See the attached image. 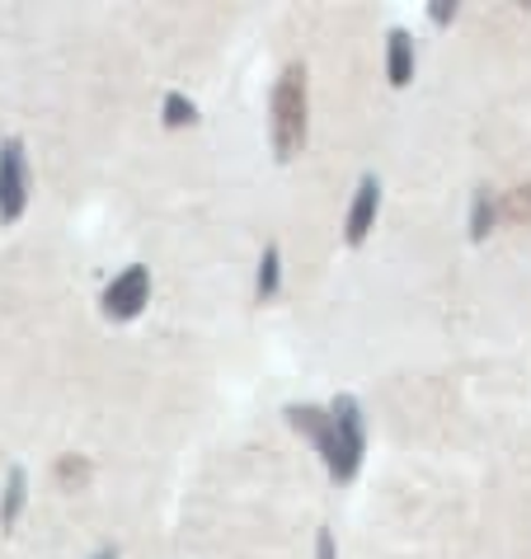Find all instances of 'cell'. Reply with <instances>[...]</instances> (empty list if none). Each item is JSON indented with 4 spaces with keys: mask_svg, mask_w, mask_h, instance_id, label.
I'll use <instances>...</instances> for the list:
<instances>
[{
    "mask_svg": "<svg viewBox=\"0 0 531 559\" xmlns=\"http://www.w3.org/2000/svg\"><path fill=\"white\" fill-rule=\"evenodd\" d=\"M306 128H310V85H306V67L292 61V67H283V75H278L273 104H269V136H273L278 160L302 155Z\"/></svg>",
    "mask_w": 531,
    "mask_h": 559,
    "instance_id": "6da1fadb",
    "label": "cell"
},
{
    "mask_svg": "<svg viewBox=\"0 0 531 559\" xmlns=\"http://www.w3.org/2000/svg\"><path fill=\"white\" fill-rule=\"evenodd\" d=\"M330 418H334V438H339V465L330 479L334 485H349V479L363 471V456H367V418H363L357 395H334Z\"/></svg>",
    "mask_w": 531,
    "mask_h": 559,
    "instance_id": "7a4b0ae2",
    "label": "cell"
},
{
    "mask_svg": "<svg viewBox=\"0 0 531 559\" xmlns=\"http://www.w3.org/2000/svg\"><path fill=\"white\" fill-rule=\"evenodd\" d=\"M28 189H34V175H28L24 142L5 136L0 142V226H14L28 212Z\"/></svg>",
    "mask_w": 531,
    "mask_h": 559,
    "instance_id": "3957f363",
    "label": "cell"
},
{
    "mask_svg": "<svg viewBox=\"0 0 531 559\" xmlns=\"http://www.w3.org/2000/svg\"><path fill=\"white\" fill-rule=\"evenodd\" d=\"M146 306H151V269L146 263L122 269L114 283L104 287V316L108 320H137Z\"/></svg>",
    "mask_w": 531,
    "mask_h": 559,
    "instance_id": "277c9868",
    "label": "cell"
},
{
    "mask_svg": "<svg viewBox=\"0 0 531 559\" xmlns=\"http://www.w3.org/2000/svg\"><path fill=\"white\" fill-rule=\"evenodd\" d=\"M287 424L302 432L310 447H316L320 461H324V471L334 475V465H339V438H334L330 409H320V405H287Z\"/></svg>",
    "mask_w": 531,
    "mask_h": 559,
    "instance_id": "5b68a950",
    "label": "cell"
},
{
    "mask_svg": "<svg viewBox=\"0 0 531 559\" xmlns=\"http://www.w3.org/2000/svg\"><path fill=\"white\" fill-rule=\"evenodd\" d=\"M377 212H381V179L377 175H363V179H357L353 203H349V216H343V240H349L353 250L371 236V226H377Z\"/></svg>",
    "mask_w": 531,
    "mask_h": 559,
    "instance_id": "8992f818",
    "label": "cell"
},
{
    "mask_svg": "<svg viewBox=\"0 0 531 559\" xmlns=\"http://www.w3.org/2000/svg\"><path fill=\"white\" fill-rule=\"evenodd\" d=\"M386 81L404 90L414 81V38H410V28H390L386 34Z\"/></svg>",
    "mask_w": 531,
    "mask_h": 559,
    "instance_id": "52a82bcc",
    "label": "cell"
},
{
    "mask_svg": "<svg viewBox=\"0 0 531 559\" xmlns=\"http://www.w3.org/2000/svg\"><path fill=\"white\" fill-rule=\"evenodd\" d=\"M24 503H28V471H24V465H10L5 493H0V532H10V526L20 522Z\"/></svg>",
    "mask_w": 531,
    "mask_h": 559,
    "instance_id": "ba28073f",
    "label": "cell"
},
{
    "mask_svg": "<svg viewBox=\"0 0 531 559\" xmlns=\"http://www.w3.org/2000/svg\"><path fill=\"white\" fill-rule=\"evenodd\" d=\"M278 287H283V245L269 240L263 245V259H259V277H255V297L259 301H273Z\"/></svg>",
    "mask_w": 531,
    "mask_h": 559,
    "instance_id": "9c48e42d",
    "label": "cell"
},
{
    "mask_svg": "<svg viewBox=\"0 0 531 559\" xmlns=\"http://www.w3.org/2000/svg\"><path fill=\"white\" fill-rule=\"evenodd\" d=\"M494 222H498L494 193H489V189H475V198H471V240H489Z\"/></svg>",
    "mask_w": 531,
    "mask_h": 559,
    "instance_id": "30bf717a",
    "label": "cell"
},
{
    "mask_svg": "<svg viewBox=\"0 0 531 559\" xmlns=\"http://www.w3.org/2000/svg\"><path fill=\"white\" fill-rule=\"evenodd\" d=\"M161 114H165V128H193V122H198V104L184 95V90H169L165 104H161Z\"/></svg>",
    "mask_w": 531,
    "mask_h": 559,
    "instance_id": "8fae6325",
    "label": "cell"
},
{
    "mask_svg": "<svg viewBox=\"0 0 531 559\" xmlns=\"http://www.w3.org/2000/svg\"><path fill=\"white\" fill-rule=\"evenodd\" d=\"M90 475H95V471H90L85 456H61V461H57V485H61V489H85Z\"/></svg>",
    "mask_w": 531,
    "mask_h": 559,
    "instance_id": "7c38bea8",
    "label": "cell"
},
{
    "mask_svg": "<svg viewBox=\"0 0 531 559\" xmlns=\"http://www.w3.org/2000/svg\"><path fill=\"white\" fill-rule=\"evenodd\" d=\"M504 212L512 216V222H527V226H531V189H512L508 203H504Z\"/></svg>",
    "mask_w": 531,
    "mask_h": 559,
    "instance_id": "4fadbf2b",
    "label": "cell"
},
{
    "mask_svg": "<svg viewBox=\"0 0 531 559\" xmlns=\"http://www.w3.org/2000/svg\"><path fill=\"white\" fill-rule=\"evenodd\" d=\"M428 20H433L437 28L451 24V20H457V0H433V5H428Z\"/></svg>",
    "mask_w": 531,
    "mask_h": 559,
    "instance_id": "5bb4252c",
    "label": "cell"
},
{
    "mask_svg": "<svg viewBox=\"0 0 531 559\" xmlns=\"http://www.w3.org/2000/svg\"><path fill=\"white\" fill-rule=\"evenodd\" d=\"M316 559H334V532L330 526H320L316 532Z\"/></svg>",
    "mask_w": 531,
    "mask_h": 559,
    "instance_id": "9a60e30c",
    "label": "cell"
},
{
    "mask_svg": "<svg viewBox=\"0 0 531 559\" xmlns=\"http://www.w3.org/2000/svg\"><path fill=\"white\" fill-rule=\"evenodd\" d=\"M90 559H118V550H114V546H108V550H99V555H90Z\"/></svg>",
    "mask_w": 531,
    "mask_h": 559,
    "instance_id": "2e32d148",
    "label": "cell"
}]
</instances>
